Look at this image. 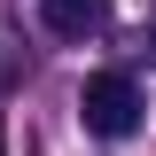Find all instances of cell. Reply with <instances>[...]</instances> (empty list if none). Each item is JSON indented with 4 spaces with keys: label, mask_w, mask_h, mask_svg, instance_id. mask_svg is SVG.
<instances>
[{
    "label": "cell",
    "mask_w": 156,
    "mask_h": 156,
    "mask_svg": "<svg viewBox=\"0 0 156 156\" xmlns=\"http://www.w3.org/2000/svg\"><path fill=\"white\" fill-rule=\"evenodd\" d=\"M78 117H86V133H101V140L140 133V86L125 70H94L86 86H78Z\"/></svg>",
    "instance_id": "1"
},
{
    "label": "cell",
    "mask_w": 156,
    "mask_h": 156,
    "mask_svg": "<svg viewBox=\"0 0 156 156\" xmlns=\"http://www.w3.org/2000/svg\"><path fill=\"white\" fill-rule=\"evenodd\" d=\"M0 86H16V55H8V47H0Z\"/></svg>",
    "instance_id": "3"
},
{
    "label": "cell",
    "mask_w": 156,
    "mask_h": 156,
    "mask_svg": "<svg viewBox=\"0 0 156 156\" xmlns=\"http://www.w3.org/2000/svg\"><path fill=\"white\" fill-rule=\"evenodd\" d=\"M39 23L55 39H101L109 31V0H39Z\"/></svg>",
    "instance_id": "2"
},
{
    "label": "cell",
    "mask_w": 156,
    "mask_h": 156,
    "mask_svg": "<svg viewBox=\"0 0 156 156\" xmlns=\"http://www.w3.org/2000/svg\"><path fill=\"white\" fill-rule=\"evenodd\" d=\"M0 156H8V117H0Z\"/></svg>",
    "instance_id": "4"
}]
</instances>
